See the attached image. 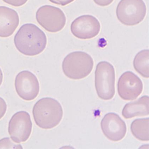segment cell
<instances>
[{"label":"cell","instance_id":"7a4b0ae2","mask_svg":"<svg viewBox=\"0 0 149 149\" xmlns=\"http://www.w3.org/2000/svg\"><path fill=\"white\" fill-rule=\"evenodd\" d=\"M32 112L36 124L46 130L58 125L63 116L60 103L51 97L42 98L38 100L33 107Z\"/></svg>","mask_w":149,"mask_h":149},{"label":"cell","instance_id":"8992f818","mask_svg":"<svg viewBox=\"0 0 149 149\" xmlns=\"http://www.w3.org/2000/svg\"><path fill=\"white\" fill-rule=\"evenodd\" d=\"M36 19L40 26L50 33L62 30L66 22L65 14L60 8L48 5L42 6L37 9Z\"/></svg>","mask_w":149,"mask_h":149},{"label":"cell","instance_id":"30bf717a","mask_svg":"<svg viewBox=\"0 0 149 149\" xmlns=\"http://www.w3.org/2000/svg\"><path fill=\"white\" fill-rule=\"evenodd\" d=\"M143 84L139 77L132 72H126L118 80V92L123 100H136L142 93Z\"/></svg>","mask_w":149,"mask_h":149},{"label":"cell","instance_id":"5b68a950","mask_svg":"<svg viewBox=\"0 0 149 149\" xmlns=\"http://www.w3.org/2000/svg\"><path fill=\"white\" fill-rule=\"evenodd\" d=\"M147 7L143 0H121L116 9L117 18L124 25H137L144 19Z\"/></svg>","mask_w":149,"mask_h":149},{"label":"cell","instance_id":"ac0fdd59","mask_svg":"<svg viewBox=\"0 0 149 149\" xmlns=\"http://www.w3.org/2000/svg\"><path fill=\"white\" fill-rule=\"evenodd\" d=\"M7 110V104L3 98L0 97V120L4 116Z\"/></svg>","mask_w":149,"mask_h":149},{"label":"cell","instance_id":"52a82bcc","mask_svg":"<svg viewBox=\"0 0 149 149\" xmlns=\"http://www.w3.org/2000/svg\"><path fill=\"white\" fill-rule=\"evenodd\" d=\"M32 130V122L28 112H17L9 121L8 133L12 140L16 143L27 141L30 137Z\"/></svg>","mask_w":149,"mask_h":149},{"label":"cell","instance_id":"2e32d148","mask_svg":"<svg viewBox=\"0 0 149 149\" xmlns=\"http://www.w3.org/2000/svg\"><path fill=\"white\" fill-rule=\"evenodd\" d=\"M0 149H23L20 144H16L9 138L0 140Z\"/></svg>","mask_w":149,"mask_h":149},{"label":"cell","instance_id":"d6986e66","mask_svg":"<svg viewBox=\"0 0 149 149\" xmlns=\"http://www.w3.org/2000/svg\"><path fill=\"white\" fill-rule=\"evenodd\" d=\"M50 2L61 6H66L74 2V0H49Z\"/></svg>","mask_w":149,"mask_h":149},{"label":"cell","instance_id":"ba28073f","mask_svg":"<svg viewBox=\"0 0 149 149\" xmlns=\"http://www.w3.org/2000/svg\"><path fill=\"white\" fill-rule=\"evenodd\" d=\"M15 86L17 94L23 100H34L40 92V84L37 77L29 70L19 72L16 77Z\"/></svg>","mask_w":149,"mask_h":149},{"label":"cell","instance_id":"e0dca14e","mask_svg":"<svg viewBox=\"0 0 149 149\" xmlns=\"http://www.w3.org/2000/svg\"><path fill=\"white\" fill-rule=\"evenodd\" d=\"M3 2L14 7H20L25 4L28 0H2Z\"/></svg>","mask_w":149,"mask_h":149},{"label":"cell","instance_id":"3957f363","mask_svg":"<svg viewBox=\"0 0 149 149\" xmlns=\"http://www.w3.org/2000/svg\"><path fill=\"white\" fill-rule=\"evenodd\" d=\"M94 61L90 55L83 51H74L65 56L62 62V70L70 79H84L91 73Z\"/></svg>","mask_w":149,"mask_h":149},{"label":"cell","instance_id":"8fae6325","mask_svg":"<svg viewBox=\"0 0 149 149\" xmlns=\"http://www.w3.org/2000/svg\"><path fill=\"white\" fill-rule=\"evenodd\" d=\"M100 125L103 134L111 141H119L125 136L126 125L116 113L110 112L105 115L101 121Z\"/></svg>","mask_w":149,"mask_h":149},{"label":"cell","instance_id":"44dd1931","mask_svg":"<svg viewBox=\"0 0 149 149\" xmlns=\"http://www.w3.org/2000/svg\"><path fill=\"white\" fill-rule=\"evenodd\" d=\"M3 79V74L2 71L0 68V86L2 84Z\"/></svg>","mask_w":149,"mask_h":149},{"label":"cell","instance_id":"9a60e30c","mask_svg":"<svg viewBox=\"0 0 149 149\" xmlns=\"http://www.w3.org/2000/svg\"><path fill=\"white\" fill-rule=\"evenodd\" d=\"M133 65L135 70L142 77H149V51L143 50L138 53L134 60Z\"/></svg>","mask_w":149,"mask_h":149},{"label":"cell","instance_id":"6da1fadb","mask_svg":"<svg viewBox=\"0 0 149 149\" xmlns=\"http://www.w3.org/2000/svg\"><path fill=\"white\" fill-rule=\"evenodd\" d=\"M14 41L17 49L26 56L41 54L47 43L45 33L33 23H26L21 26L15 36Z\"/></svg>","mask_w":149,"mask_h":149},{"label":"cell","instance_id":"4fadbf2b","mask_svg":"<svg viewBox=\"0 0 149 149\" xmlns=\"http://www.w3.org/2000/svg\"><path fill=\"white\" fill-rule=\"evenodd\" d=\"M149 100V96L144 95L136 101L126 104L122 110V116L126 119H132L136 116H148Z\"/></svg>","mask_w":149,"mask_h":149},{"label":"cell","instance_id":"5bb4252c","mask_svg":"<svg viewBox=\"0 0 149 149\" xmlns=\"http://www.w3.org/2000/svg\"><path fill=\"white\" fill-rule=\"evenodd\" d=\"M149 118L136 119L130 125V130L136 139L143 141L149 140Z\"/></svg>","mask_w":149,"mask_h":149},{"label":"cell","instance_id":"ffe728a7","mask_svg":"<svg viewBox=\"0 0 149 149\" xmlns=\"http://www.w3.org/2000/svg\"><path fill=\"white\" fill-rule=\"evenodd\" d=\"M96 4L100 6H107L111 4L114 0H93Z\"/></svg>","mask_w":149,"mask_h":149},{"label":"cell","instance_id":"7c38bea8","mask_svg":"<svg viewBox=\"0 0 149 149\" xmlns=\"http://www.w3.org/2000/svg\"><path fill=\"white\" fill-rule=\"evenodd\" d=\"M19 22L18 14L15 10L0 6V37L6 38L13 35Z\"/></svg>","mask_w":149,"mask_h":149},{"label":"cell","instance_id":"9c48e42d","mask_svg":"<svg viewBox=\"0 0 149 149\" xmlns=\"http://www.w3.org/2000/svg\"><path fill=\"white\" fill-rule=\"evenodd\" d=\"M72 35L80 40H89L96 37L100 30V22L95 17L85 15L72 21L70 26Z\"/></svg>","mask_w":149,"mask_h":149},{"label":"cell","instance_id":"277c9868","mask_svg":"<svg viewBox=\"0 0 149 149\" xmlns=\"http://www.w3.org/2000/svg\"><path fill=\"white\" fill-rule=\"evenodd\" d=\"M116 74L113 66L107 61L98 63L95 72V86L98 96L103 100H111L115 94Z\"/></svg>","mask_w":149,"mask_h":149}]
</instances>
